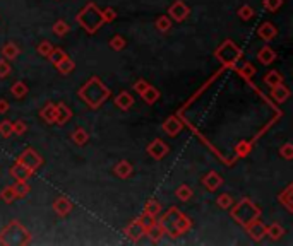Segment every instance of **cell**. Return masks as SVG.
Wrapping results in <instances>:
<instances>
[{
  "label": "cell",
  "instance_id": "cell-1",
  "mask_svg": "<svg viewBox=\"0 0 293 246\" xmlns=\"http://www.w3.org/2000/svg\"><path fill=\"white\" fill-rule=\"evenodd\" d=\"M110 88L98 75H93L91 79H88L77 91V96L81 98V101L88 105V108H91V110L101 108V105H105V101L110 98Z\"/></svg>",
  "mask_w": 293,
  "mask_h": 246
},
{
  "label": "cell",
  "instance_id": "cell-2",
  "mask_svg": "<svg viewBox=\"0 0 293 246\" xmlns=\"http://www.w3.org/2000/svg\"><path fill=\"white\" fill-rule=\"evenodd\" d=\"M76 21L88 34H96L98 29H101V26L105 24L101 9L94 2L86 4V6L77 12Z\"/></svg>",
  "mask_w": 293,
  "mask_h": 246
},
{
  "label": "cell",
  "instance_id": "cell-3",
  "mask_svg": "<svg viewBox=\"0 0 293 246\" xmlns=\"http://www.w3.org/2000/svg\"><path fill=\"white\" fill-rule=\"evenodd\" d=\"M230 215L237 224H240L245 229L249 224L257 221V219L261 217V209L257 207V204H254L251 198L245 197L239 202V204L230 207Z\"/></svg>",
  "mask_w": 293,
  "mask_h": 246
},
{
  "label": "cell",
  "instance_id": "cell-4",
  "mask_svg": "<svg viewBox=\"0 0 293 246\" xmlns=\"http://www.w3.org/2000/svg\"><path fill=\"white\" fill-rule=\"evenodd\" d=\"M31 243V234L19 221H11L0 231V244L23 246Z\"/></svg>",
  "mask_w": 293,
  "mask_h": 246
},
{
  "label": "cell",
  "instance_id": "cell-5",
  "mask_svg": "<svg viewBox=\"0 0 293 246\" xmlns=\"http://www.w3.org/2000/svg\"><path fill=\"white\" fill-rule=\"evenodd\" d=\"M214 58H216L223 67L231 68L237 65V62H239L240 58H242V50H240V46L237 45L233 40H225V41H221V45H219L216 50H214Z\"/></svg>",
  "mask_w": 293,
  "mask_h": 246
},
{
  "label": "cell",
  "instance_id": "cell-6",
  "mask_svg": "<svg viewBox=\"0 0 293 246\" xmlns=\"http://www.w3.org/2000/svg\"><path fill=\"white\" fill-rule=\"evenodd\" d=\"M180 214L182 212H180L179 207H170V209H168L166 212L158 219V221L163 224V227H165V234H168L173 239L180 238V234L175 229V222H177V219L180 217Z\"/></svg>",
  "mask_w": 293,
  "mask_h": 246
},
{
  "label": "cell",
  "instance_id": "cell-7",
  "mask_svg": "<svg viewBox=\"0 0 293 246\" xmlns=\"http://www.w3.org/2000/svg\"><path fill=\"white\" fill-rule=\"evenodd\" d=\"M17 162L24 164L28 170H31L33 173L36 170H40L41 164H43V157L40 156V152H38L36 149L33 147H26L23 152H21V156L17 157Z\"/></svg>",
  "mask_w": 293,
  "mask_h": 246
},
{
  "label": "cell",
  "instance_id": "cell-8",
  "mask_svg": "<svg viewBox=\"0 0 293 246\" xmlns=\"http://www.w3.org/2000/svg\"><path fill=\"white\" fill-rule=\"evenodd\" d=\"M191 16V7L184 2V0H175L170 7H168V17L175 23H184L187 17Z\"/></svg>",
  "mask_w": 293,
  "mask_h": 246
},
{
  "label": "cell",
  "instance_id": "cell-9",
  "mask_svg": "<svg viewBox=\"0 0 293 246\" xmlns=\"http://www.w3.org/2000/svg\"><path fill=\"white\" fill-rule=\"evenodd\" d=\"M146 152H148L149 157H153L154 161H161V159L166 157V154L170 152V147H168L161 139H154L153 142H149L148 144Z\"/></svg>",
  "mask_w": 293,
  "mask_h": 246
},
{
  "label": "cell",
  "instance_id": "cell-10",
  "mask_svg": "<svg viewBox=\"0 0 293 246\" xmlns=\"http://www.w3.org/2000/svg\"><path fill=\"white\" fill-rule=\"evenodd\" d=\"M266 229H268V226H266L262 221H259V219L251 222L247 227H245L249 238H251L252 241H256V243H261V241L266 238Z\"/></svg>",
  "mask_w": 293,
  "mask_h": 246
},
{
  "label": "cell",
  "instance_id": "cell-11",
  "mask_svg": "<svg viewBox=\"0 0 293 246\" xmlns=\"http://www.w3.org/2000/svg\"><path fill=\"white\" fill-rule=\"evenodd\" d=\"M201 181H202V185H204V188L208 190V192H216V190L223 185V176L216 171H209V173H206V175L202 176Z\"/></svg>",
  "mask_w": 293,
  "mask_h": 246
},
{
  "label": "cell",
  "instance_id": "cell-12",
  "mask_svg": "<svg viewBox=\"0 0 293 246\" xmlns=\"http://www.w3.org/2000/svg\"><path fill=\"white\" fill-rule=\"evenodd\" d=\"M51 207H53V212L57 214L58 217H67V215L72 212V209H74V204H72L67 197H58V198H55Z\"/></svg>",
  "mask_w": 293,
  "mask_h": 246
},
{
  "label": "cell",
  "instance_id": "cell-13",
  "mask_svg": "<svg viewBox=\"0 0 293 246\" xmlns=\"http://www.w3.org/2000/svg\"><path fill=\"white\" fill-rule=\"evenodd\" d=\"M126 236L129 238V241H132V243H137V241L143 239V236H146V229L143 227V224H141L136 219V221H132L126 227Z\"/></svg>",
  "mask_w": 293,
  "mask_h": 246
},
{
  "label": "cell",
  "instance_id": "cell-14",
  "mask_svg": "<svg viewBox=\"0 0 293 246\" xmlns=\"http://www.w3.org/2000/svg\"><path fill=\"white\" fill-rule=\"evenodd\" d=\"M182 128H184V125L177 116H168L165 122H163V132L170 137H177L180 132H182Z\"/></svg>",
  "mask_w": 293,
  "mask_h": 246
},
{
  "label": "cell",
  "instance_id": "cell-15",
  "mask_svg": "<svg viewBox=\"0 0 293 246\" xmlns=\"http://www.w3.org/2000/svg\"><path fill=\"white\" fill-rule=\"evenodd\" d=\"M276 34H278V29H276V26H274L273 23H269V21H266V23H262L259 28H257V36L261 38L262 41H271V40H274L276 38Z\"/></svg>",
  "mask_w": 293,
  "mask_h": 246
},
{
  "label": "cell",
  "instance_id": "cell-16",
  "mask_svg": "<svg viewBox=\"0 0 293 246\" xmlns=\"http://www.w3.org/2000/svg\"><path fill=\"white\" fill-rule=\"evenodd\" d=\"M33 175H34V173L31 170H28L24 164H21V162H17V161H16L14 166L11 168V176L16 181H28V180H31Z\"/></svg>",
  "mask_w": 293,
  "mask_h": 246
},
{
  "label": "cell",
  "instance_id": "cell-17",
  "mask_svg": "<svg viewBox=\"0 0 293 246\" xmlns=\"http://www.w3.org/2000/svg\"><path fill=\"white\" fill-rule=\"evenodd\" d=\"M115 106L119 108V110L122 111H129L132 106H134V98H132V94L129 93V91H122V93H119V96L115 98Z\"/></svg>",
  "mask_w": 293,
  "mask_h": 246
},
{
  "label": "cell",
  "instance_id": "cell-18",
  "mask_svg": "<svg viewBox=\"0 0 293 246\" xmlns=\"http://www.w3.org/2000/svg\"><path fill=\"white\" fill-rule=\"evenodd\" d=\"M113 173H115V176H119L120 180H129L132 176V173H134V168H132V164L129 161L122 159V161H119L117 164H115Z\"/></svg>",
  "mask_w": 293,
  "mask_h": 246
},
{
  "label": "cell",
  "instance_id": "cell-19",
  "mask_svg": "<svg viewBox=\"0 0 293 246\" xmlns=\"http://www.w3.org/2000/svg\"><path fill=\"white\" fill-rule=\"evenodd\" d=\"M40 118L45 123L53 125L55 123V118H57V105H55V103H51V101L46 103V105L43 106L41 111H40Z\"/></svg>",
  "mask_w": 293,
  "mask_h": 246
},
{
  "label": "cell",
  "instance_id": "cell-20",
  "mask_svg": "<svg viewBox=\"0 0 293 246\" xmlns=\"http://www.w3.org/2000/svg\"><path fill=\"white\" fill-rule=\"evenodd\" d=\"M269 96L274 99L276 103H285L288 98H290V89L286 88L285 84H278V86H273L271 88V93H269Z\"/></svg>",
  "mask_w": 293,
  "mask_h": 246
},
{
  "label": "cell",
  "instance_id": "cell-21",
  "mask_svg": "<svg viewBox=\"0 0 293 246\" xmlns=\"http://www.w3.org/2000/svg\"><path fill=\"white\" fill-rule=\"evenodd\" d=\"M278 200L288 212H293V185H286V188L278 195Z\"/></svg>",
  "mask_w": 293,
  "mask_h": 246
},
{
  "label": "cell",
  "instance_id": "cell-22",
  "mask_svg": "<svg viewBox=\"0 0 293 246\" xmlns=\"http://www.w3.org/2000/svg\"><path fill=\"white\" fill-rule=\"evenodd\" d=\"M257 60H259L262 65H271L273 62H276V51L268 45L262 46V48L257 51Z\"/></svg>",
  "mask_w": 293,
  "mask_h": 246
},
{
  "label": "cell",
  "instance_id": "cell-23",
  "mask_svg": "<svg viewBox=\"0 0 293 246\" xmlns=\"http://www.w3.org/2000/svg\"><path fill=\"white\" fill-rule=\"evenodd\" d=\"M146 236L153 241V243H158L159 239L165 236V227H163V224L159 222V221H156L154 224H151V226L146 229Z\"/></svg>",
  "mask_w": 293,
  "mask_h": 246
},
{
  "label": "cell",
  "instance_id": "cell-24",
  "mask_svg": "<svg viewBox=\"0 0 293 246\" xmlns=\"http://www.w3.org/2000/svg\"><path fill=\"white\" fill-rule=\"evenodd\" d=\"M72 118V110L66 103H58L57 105V118H55V125H66L69 120Z\"/></svg>",
  "mask_w": 293,
  "mask_h": 246
},
{
  "label": "cell",
  "instance_id": "cell-25",
  "mask_svg": "<svg viewBox=\"0 0 293 246\" xmlns=\"http://www.w3.org/2000/svg\"><path fill=\"white\" fill-rule=\"evenodd\" d=\"M192 226H194L192 219L189 217V215H185L184 212L180 214V217L177 219V222H175V229H177V232H179L180 236L187 234V232L192 229Z\"/></svg>",
  "mask_w": 293,
  "mask_h": 246
},
{
  "label": "cell",
  "instance_id": "cell-26",
  "mask_svg": "<svg viewBox=\"0 0 293 246\" xmlns=\"http://www.w3.org/2000/svg\"><path fill=\"white\" fill-rule=\"evenodd\" d=\"M19 53H21L19 46L12 41L6 43V45L2 46V58L9 60V62H11V60H16L17 57H19Z\"/></svg>",
  "mask_w": 293,
  "mask_h": 246
},
{
  "label": "cell",
  "instance_id": "cell-27",
  "mask_svg": "<svg viewBox=\"0 0 293 246\" xmlns=\"http://www.w3.org/2000/svg\"><path fill=\"white\" fill-rule=\"evenodd\" d=\"M266 236H269L273 241H279L285 236V227L281 226L279 222H273L268 226V229H266Z\"/></svg>",
  "mask_w": 293,
  "mask_h": 246
},
{
  "label": "cell",
  "instance_id": "cell-28",
  "mask_svg": "<svg viewBox=\"0 0 293 246\" xmlns=\"http://www.w3.org/2000/svg\"><path fill=\"white\" fill-rule=\"evenodd\" d=\"M71 139H72V142H74L76 145H81V147H83V145H86L89 142V133L84 130V128H76L74 132L71 133Z\"/></svg>",
  "mask_w": 293,
  "mask_h": 246
},
{
  "label": "cell",
  "instance_id": "cell-29",
  "mask_svg": "<svg viewBox=\"0 0 293 246\" xmlns=\"http://www.w3.org/2000/svg\"><path fill=\"white\" fill-rule=\"evenodd\" d=\"M55 67H57V70L62 75H67V74H71L72 70H76V62L67 55V57L64 58V60H60V62Z\"/></svg>",
  "mask_w": 293,
  "mask_h": 246
},
{
  "label": "cell",
  "instance_id": "cell-30",
  "mask_svg": "<svg viewBox=\"0 0 293 246\" xmlns=\"http://www.w3.org/2000/svg\"><path fill=\"white\" fill-rule=\"evenodd\" d=\"M141 96H143V101L146 103V105H154V103L159 99V96H161V93H159L154 86H149V88L146 89Z\"/></svg>",
  "mask_w": 293,
  "mask_h": 246
},
{
  "label": "cell",
  "instance_id": "cell-31",
  "mask_svg": "<svg viewBox=\"0 0 293 246\" xmlns=\"http://www.w3.org/2000/svg\"><path fill=\"white\" fill-rule=\"evenodd\" d=\"M29 93V89H28V86L24 84L23 80H17L12 84V88H11V94L14 96L16 99H23L26 98V94Z\"/></svg>",
  "mask_w": 293,
  "mask_h": 246
},
{
  "label": "cell",
  "instance_id": "cell-32",
  "mask_svg": "<svg viewBox=\"0 0 293 246\" xmlns=\"http://www.w3.org/2000/svg\"><path fill=\"white\" fill-rule=\"evenodd\" d=\"M175 197L179 198L180 202H189L194 197V190L189 187V185H180V187L175 190Z\"/></svg>",
  "mask_w": 293,
  "mask_h": 246
},
{
  "label": "cell",
  "instance_id": "cell-33",
  "mask_svg": "<svg viewBox=\"0 0 293 246\" xmlns=\"http://www.w3.org/2000/svg\"><path fill=\"white\" fill-rule=\"evenodd\" d=\"M144 212L149 214V215H153V217H158V215L161 214V204H159L156 198H151V200L146 202Z\"/></svg>",
  "mask_w": 293,
  "mask_h": 246
},
{
  "label": "cell",
  "instance_id": "cell-34",
  "mask_svg": "<svg viewBox=\"0 0 293 246\" xmlns=\"http://www.w3.org/2000/svg\"><path fill=\"white\" fill-rule=\"evenodd\" d=\"M283 82V75L279 74L278 70H269L268 74L264 75V84L269 86V88H273V86H278Z\"/></svg>",
  "mask_w": 293,
  "mask_h": 246
},
{
  "label": "cell",
  "instance_id": "cell-35",
  "mask_svg": "<svg viewBox=\"0 0 293 246\" xmlns=\"http://www.w3.org/2000/svg\"><path fill=\"white\" fill-rule=\"evenodd\" d=\"M235 152L239 157H247L249 154L252 152V144L249 140H240L239 144L235 145Z\"/></svg>",
  "mask_w": 293,
  "mask_h": 246
},
{
  "label": "cell",
  "instance_id": "cell-36",
  "mask_svg": "<svg viewBox=\"0 0 293 246\" xmlns=\"http://www.w3.org/2000/svg\"><path fill=\"white\" fill-rule=\"evenodd\" d=\"M51 31H53L55 36L64 38V36H66V34H69V31H71V28H69V24L66 23V21L60 19V21H57V23L53 24V28H51Z\"/></svg>",
  "mask_w": 293,
  "mask_h": 246
},
{
  "label": "cell",
  "instance_id": "cell-37",
  "mask_svg": "<svg viewBox=\"0 0 293 246\" xmlns=\"http://www.w3.org/2000/svg\"><path fill=\"white\" fill-rule=\"evenodd\" d=\"M237 72H239V74L242 75L245 80H252V77L256 75V67H254L251 62H245Z\"/></svg>",
  "mask_w": 293,
  "mask_h": 246
},
{
  "label": "cell",
  "instance_id": "cell-38",
  "mask_svg": "<svg viewBox=\"0 0 293 246\" xmlns=\"http://www.w3.org/2000/svg\"><path fill=\"white\" fill-rule=\"evenodd\" d=\"M16 190H14V185H11V187H6L2 188V192H0V200L6 202V204H12V202L16 200Z\"/></svg>",
  "mask_w": 293,
  "mask_h": 246
},
{
  "label": "cell",
  "instance_id": "cell-39",
  "mask_svg": "<svg viewBox=\"0 0 293 246\" xmlns=\"http://www.w3.org/2000/svg\"><path fill=\"white\" fill-rule=\"evenodd\" d=\"M154 26H156V29L159 33H168L171 29V19L168 16H159Z\"/></svg>",
  "mask_w": 293,
  "mask_h": 246
},
{
  "label": "cell",
  "instance_id": "cell-40",
  "mask_svg": "<svg viewBox=\"0 0 293 246\" xmlns=\"http://www.w3.org/2000/svg\"><path fill=\"white\" fill-rule=\"evenodd\" d=\"M127 46V41L124 36H120V34H115L113 38L110 40V48L115 50V51H122L124 48Z\"/></svg>",
  "mask_w": 293,
  "mask_h": 246
},
{
  "label": "cell",
  "instance_id": "cell-41",
  "mask_svg": "<svg viewBox=\"0 0 293 246\" xmlns=\"http://www.w3.org/2000/svg\"><path fill=\"white\" fill-rule=\"evenodd\" d=\"M216 205L219 207V209L226 210V209H230V207L233 205V198H231L230 193H221V195L216 198Z\"/></svg>",
  "mask_w": 293,
  "mask_h": 246
},
{
  "label": "cell",
  "instance_id": "cell-42",
  "mask_svg": "<svg viewBox=\"0 0 293 246\" xmlns=\"http://www.w3.org/2000/svg\"><path fill=\"white\" fill-rule=\"evenodd\" d=\"M237 16L242 21H251L254 16V9L251 6H247V4H244V6H240L237 9Z\"/></svg>",
  "mask_w": 293,
  "mask_h": 246
},
{
  "label": "cell",
  "instance_id": "cell-43",
  "mask_svg": "<svg viewBox=\"0 0 293 246\" xmlns=\"http://www.w3.org/2000/svg\"><path fill=\"white\" fill-rule=\"evenodd\" d=\"M14 190H16V197L17 198H26V197H28V193H29L28 181H16Z\"/></svg>",
  "mask_w": 293,
  "mask_h": 246
},
{
  "label": "cell",
  "instance_id": "cell-44",
  "mask_svg": "<svg viewBox=\"0 0 293 246\" xmlns=\"http://www.w3.org/2000/svg\"><path fill=\"white\" fill-rule=\"evenodd\" d=\"M67 57V53L66 51H64L62 48H55L53 46V50H51V53L48 55V60L51 63H53V65H57V63L60 62V60H64Z\"/></svg>",
  "mask_w": 293,
  "mask_h": 246
},
{
  "label": "cell",
  "instance_id": "cell-45",
  "mask_svg": "<svg viewBox=\"0 0 293 246\" xmlns=\"http://www.w3.org/2000/svg\"><path fill=\"white\" fill-rule=\"evenodd\" d=\"M12 135V122L11 120H2L0 122V137L2 139H9Z\"/></svg>",
  "mask_w": 293,
  "mask_h": 246
},
{
  "label": "cell",
  "instance_id": "cell-46",
  "mask_svg": "<svg viewBox=\"0 0 293 246\" xmlns=\"http://www.w3.org/2000/svg\"><path fill=\"white\" fill-rule=\"evenodd\" d=\"M51 50H53V45H51L50 41H41L40 45H38V48H36V51H38V55H41V57H45V58H48V55L51 53Z\"/></svg>",
  "mask_w": 293,
  "mask_h": 246
},
{
  "label": "cell",
  "instance_id": "cell-47",
  "mask_svg": "<svg viewBox=\"0 0 293 246\" xmlns=\"http://www.w3.org/2000/svg\"><path fill=\"white\" fill-rule=\"evenodd\" d=\"M26 132H28V125H26L24 120L12 122V133H16V135H24Z\"/></svg>",
  "mask_w": 293,
  "mask_h": 246
},
{
  "label": "cell",
  "instance_id": "cell-48",
  "mask_svg": "<svg viewBox=\"0 0 293 246\" xmlns=\"http://www.w3.org/2000/svg\"><path fill=\"white\" fill-rule=\"evenodd\" d=\"M279 156L283 159H286V161H291L293 159V145L290 142H286V144H283L281 147H279Z\"/></svg>",
  "mask_w": 293,
  "mask_h": 246
},
{
  "label": "cell",
  "instance_id": "cell-49",
  "mask_svg": "<svg viewBox=\"0 0 293 246\" xmlns=\"http://www.w3.org/2000/svg\"><path fill=\"white\" fill-rule=\"evenodd\" d=\"M262 6H264L266 11L276 12L279 11V7L283 6V0H262Z\"/></svg>",
  "mask_w": 293,
  "mask_h": 246
},
{
  "label": "cell",
  "instance_id": "cell-50",
  "mask_svg": "<svg viewBox=\"0 0 293 246\" xmlns=\"http://www.w3.org/2000/svg\"><path fill=\"white\" fill-rule=\"evenodd\" d=\"M103 19H105V23H113L115 19H117V11H115L113 7H106L103 9Z\"/></svg>",
  "mask_w": 293,
  "mask_h": 246
},
{
  "label": "cell",
  "instance_id": "cell-51",
  "mask_svg": "<svg viewBox=\"0 0 293 246\" xmlns=\"http://www.w3.org/2000/svg\"><path fill=\"white\" fill-rule=\"evenodd\" d=\"M11 74V63L6 58H0V79H6Z\"/></svg>",
  "mask_w": 293,
  "mask_h": 246
},
{
  "label": "cell",
  "instance_id": "cell-52",
  "mask_svg": "<svg viewBox=\"0 0 293 246\" xmlns=\"http://www.w3.org/2000/svg\"><path fill=\"white\" fill-rule=\"evenodd\" d=\"M141 224H143V227L144 229H148V227L151 226V224H154L156 222V217H153V215H149V214H146V212H143V215H141L139 219H137Z\"/></svg>",
  "mask_w": 293,
  "mask_h": 246
},
{
  "label": "cell",
  "instance_id": "cell-53",
  "mask_svg": "<svg viewBox=\"0 0 293 246\" xmlns=\"http://www.w3.org/2000/svg\"><path fill=\"white\" fill-rule=\"evenodd\" d=\"M149 86H151V84H149L148 80H144V79H139V80H136V84H134V91H136V93H137V94H139V96H141V94H143L144 91L149 88Z\"/></svg>",
  "mask_w": 293,
  "mask_h": 246
},
{
  "label": "cell",
  "instance_id": "cell-54",
  "mask_svg": "<svg viewBox=\"0 0 293 246\" xmlns=\"http://www.w3.org/2000/svg\"><path fill=\"white\" fill-rule=\"evenodd\" d=\"M9 108H11V105H9V101L6 98H0V115H6L9 111Z\"/></svg>",
  "mask_w": 293,
  "mask_h": 246
}]
</instances>
